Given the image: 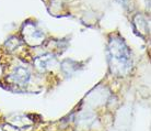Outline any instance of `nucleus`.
Segmentation results:
<instances>
[{
	"label": "nucleus",
	"mask_w": 151,
	"mask_h": 131,
	"mask_svg": "<svg viewBox=\"0 0 151 131\" xmlns=\"http://www.w3.org/2000/svg\"><path fill=\"white\" fill-rule=\"evenodd\" d=\"M118 1H119L121 4H124V6H125V4H127V2H128V0H118Z\"/></svg>",
	"instance_id": "obj_1"
}]
</instances>
